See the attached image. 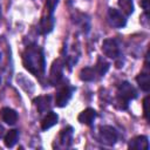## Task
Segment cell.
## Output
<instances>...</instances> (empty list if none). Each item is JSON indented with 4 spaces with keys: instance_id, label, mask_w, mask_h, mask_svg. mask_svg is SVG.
<instances>
[{
    "instance_id": "6da1fadb",
    "label": "cell",
    "mask_w": 150,
    "mask_h": 150,
    "mask_svg": "<svg viewBox=\"0 0 150 150\" xmlns=\"http://www.w3.org/2000/svg\"><path fill=\"white\" fill-rule=\"evenodd\" d=\"M22 64L32 75L42 80L46 71V57L43 49L35 43L28 45L22 52Z\"/></svg>"
},
{
    "instance_id": "7a4b0ae2",
    "label": "cell",
    "mask_w": 150,
    "mask_h": 150,
    "mask_svg": "<svg viewBox=\"0 0 150 150\" xmlns=\"http://www.w3.org/2000/svg\"><path fill=\"white\" fill-rule=\"evenodd\" d=\"M138 96L135 87L128 81H123L117 86L116 96L114 98V105L120 110H127L129 102Z\"/></svg>"
},
{
    "instance_id": "3957f363",
    "label": "cell",
    "mask_w": 150,
    "mask_h": 150,
    "mask_svg": "<svg viewBox=\"0 0 150 150\" xmlns=\"http://www.w3.org/2000/svg\"><path fill=\"white\" fill-rule=\"evenodd\" d=\"M57 87L59 89L55 94V105L59 108H63L70 101L73 93L76 90V88L68 83H60Z\"/></svg>"
},
{
    "instance_id": "277c9868",
    "label": "cell",
    "mask_w": 150,
    "mask_h": 150,
    "mask_svg": "<svg viewBox=\"0 0 150 150\" xmlns=\"http://www.w3.org/2000/svg\"><path fill=\"white\" fill-rule=\"evenodd\" d=\"M98 139L102 144L111 146L118 139V131L111 125H101L98 129Z\"/></svg>"
},
{
    "instance_id": "5b68a950",
    "label": "cell",
    "mask_w": 150,
    "mask_h": 150,
    "mask_svg": "<svg viewBox=\"0 0 150 150\" xmlns=\"http://www.w3.org/2000/svg\"><path fill=\"white\" fill-rule=\"evenodd\" d=\"M63 67H64V61L61 59H57L53 62L48 76V81L52 86H59L62 80H63Z\"/></svg>"
},
{
    "instance_id": "8992f818",
    "label": "cell",
    "mask_w": 150,
    "mask_h": 150,
    "mask_svg": "<svg viewBox=\"0 0 150 150\" xmlns=\"http://www.w3.org/2000/svg\"><path fill=\"white\" fill-rule=\"evenodd\" d=\"M102 52L107 57L112 59V60H118L120 56H121V49H120L118 42H117L116 39H112V38L103 40Z\"/></svg>"
},
{
    "instance_id": "52a82bcc",
    "label": "cell",
    "mask_w": 150,
    "mask_h": 150,
    "mask_svg": "<svg viewBox=\"0 0 150 150\" xmlns=\"http://www.w3.org/2000/svg\"><path fill=\"white\" fill-rule=\"evenodd\" d=\"M107 18H108L110 26H112L115 28H123L127 25V19H125L124 14L116 8H112V7L108 8Z\"/></svg>"
},
{
    "instance_id": "ba28073f",
    "label": "cell",
    "mask_w": 150,
    "mask_h": 150,
    "mask_svg": "<svg viewBox=\"0 0 150 150\" xmlns=\"http://www.w3.org/2000/svg\"><path fill=\"white\" fill-rule=\"evenodd\" d=\"M73 128L70 125L66 127L64 129H62L59 134V148H69L73 143Z\"/></svg>"
},
{
    "instance_id": "9c48e42d",
    "label": "cell",
    "mask_w": 150,
    "mask_h": 150,
    "mask_svg": "<svg viewBox=\"0 0 150 150\" xmlns=\"http://www.w3.org/2000/svg\"><path fill=\"white\" fill-rule=\"evenodd\" d=\"M54 26H55L54 16H41V20L38 27V33L41 35H47L54 29Z\"/></svg>"
},
{
    "instance_id": "30bf717a",
    "label": "cell",
    "mask_w": 150,
    "mask_h": 150,
    "mask_svg": "<svg viewBox=\"0 0 150 150\" xmlns=\"http://www.w3.org/2000/svg\"><path fill=\"white\" fill-rule=\"evenodd\" d=\"M33 103L36 107L39 114L47 112V110H49V108L52 105V96L50 95H40L33 100Z\"/></svg>"
},
{
    "instance_id": "8fae6325",
    "label": "cell",
    "mask_w": 150,
    "mask_h": 150,
    "mask_svg": "<svg viewBox=\"0 0 150 150\" xmlns=\"http://www.w3.org/2000/svg\"><path fill=\"white\" fill-rule=\"evenodd\" d=\"M128 148L131 150H149V141L146 136L139 135L131 138L128 143Z\"/></svg>"
},
{
    "instance_id": "7c38bea8",
    "label": "cell",
    "mask_w": 150,
    "mask_h": 150,
    "mask_svg": "<svg viewBox=\"0 0 150 150\" xmlns=\"http://www.w3.org/2000/svg\"><path fill=\"white\" fill-rule=\"evenodd\" d=\"M97 117V112L95 109L93 108H87L84 110H82L79 116H77V121L82 124H86V125H91L95 121V118Z\"/></svg>"
},
{
    "instance_id": "4fadbf2b",
    "label": "cell",
    "mask_w": 150,
    "mask_h": 150,
    "mask_svg": "<svg viewBox=\"0 0 150 150\" xmlns=\"http://www.w3.org/2000/svg\"><path fill=\"white\" fill-rule=\"evenodd\" d=\"M0 118H1L5 123H7V124H9V125H13V124L16 123L19 116H18V112H16L14 109H12V108H9V107H4V108L0 110Z\"/></svg>"
},
{
    "instance_id": "5bb4252c",
    "label": "cell",
    "mask_w": 150,
    "mask_h": 150,
    "mask_svg": "<svg viewBox=\"0 0 150 150\" xmlns=\"http://www.w3.org/2000/svg\"><path fill=\"white\" fill-rule=\"evenodd\" d=\"M57 121H59V115L56 112L49 110L48 112H46L45 117L41 121V129L43 131H46V130L50 129L52 127H54L57 123Z\"/></svg>"
},
{
    "instance_id": "9a60e30c",
    "label": "cell",
    "mask_w": 150,
    "mask_h": 150,
    "mask_svg": "<svg viewBox=\"0 0 150 150\" xmlns=\"http://www.w3.org/2000/svg\"><path fill=\"white\" fill-rule=\"evenodd\" d=\"M74 23L80 27V29L83 33H88L90 29V20L89 18L83 13H76L74 18Z\"/></svg>"
},
{
    "instance_id": "2e32d148",
    "label": "cell",
    "mask_w": 150,
    "mask_h": 150,
    "mask_svg": "<svg viewBox=\"0 0 150 150\" xmlns=\"http://www.w3.org/2000/svg\"><path fill=\"white\" fill-rule=\"evenodd\" d=\"M109 68H110V63L107 62V61H105L104 59H102L101 56L97 59V61H96V63H95V66H94V70H95V73H96V75H97V77L104 76V75L107 74V71L109 70Z\"/></svg>"
},
{
    "instance_id": "e0dca14e",
    "label": "cell",
    "mask_w": 150,
    "mask_h": 150,
    "mask_svg": "<svg viewBox=\"0 0 150 150\" xmlns=\"http://www.w3.org/2000/svg\"><path fill=\"white\" fill-rule=\"evenodd\" d=\"M136 82L139 86V88L143 91H149L150 89V77H149V71H142L136 76Z\"/></svg>"
},
{
    "instance_id": "ac0fdd59",
    "label": "cell",
    "mask_w": 150,
    "mask_h": 150,
    "mask_svg": "<svg viewBox=\"0 0 150 150\" xmlns=\"http://www.w3.org/2000/svg\"><path fill=\"white\" fill-rule=\"evenodd\" d=\"M18 139H19V130L16 129H12L7 131L4 136V143L7 148H13L16 144Z\"/></svg>"
},
{
    "instance_id": "d6986e66",
    "label": "cell",
    "mask_w": 150,
    "mask_h": 150,
    "mask_svg": "<svg viewBox=\"0 0 150 150\" xmlns=\"http://www.w3.org/2000/svg\"><path fill=\"white\" fill-rule=\"evenodd\" d=\"M80 79L84 82H93L97 79V75L94 70V67H84L80 71Z\"/></svg>"
},
{
    "instance_id": "ffe728a7",
    "label": "cell",
    "mask_w": 150,
    "mask_h": 150,
    "mask_svg": "<svg viewBox=\"0 0 150 150\" xmlns=\"http://www.w3.org/2000/svg\"><path fill=\"white\" fill-rule=\"evenodd\" d=\"M118 7L121 8L122 13L125 15V16H129L134 13V0H118Z\"/></svg>"
},
{
    "instance_id": "44dd1931",
    "label": "cell",
    "mask_w": 150,
    "mask_h": 150,
    "mask_svg": "<svg viewBox=\"0 0 150 150\" xmlns=\"http://www.w3.org/2000/svg\"><path fill=\"white\" fill-rule=\"evenodd\" d=\"M57 4H59V0H46L43 14L54 15V12H55V8H56Z\"/></svg>"
},
{
    "instance_id": "7402d4cb",
    "label": "cell",
    "mask_w": 150,
    "mask_h": 150,
    "mask_svg": "<svg viewBox=\"0 0 150 150\" xmlns=\"http://www.w3.org/2000/svg\"><path fill=\"white\" fill-rule=\"evenodd\" d=\"M148 101H149V96H145L143 100V114L146 121H149V116H148Z\"/></svg>"
},
{
    "instance_id": "603a6c76",
    "label": "cell",
    "mask_w": 150,
    "mask_h": 150,
    "mask_svg": "<svg viewBox=\"0 0 150 150\" xmlns=\"http://www.w3.org/2000/svg\"><path fill=\"white\" fill-rule=\"evenodd\" d=\"M149 2H150V0H141V6L144 9V14H148L149 13V8H150Z\"/></svg>"
},
{
    "instance_id": "cb8c5ba5",
    "label": "cell",
    "mask_w": 150,
    "mask_h": 150,
    "mask_svg": "<svg viewBox=\"0 0 150 150\" xmlns=\"http://www.w3.org/2000/svg\"><path fill=\"white\" fill-rule=\"evenodd\" d=\"M5 136V128L2 124H0V138H2Z\"/></svg>"
},
{
    "instance_id": "d4e9b609",
    "label": "cell",
    "mask_w": 150,
    "mask_h": 150,
    "mask_svg": "<svg viewBox=\"0 0 150 150\" xmlns=\"http://www.w3.org/2000/svg\"><path fill=\"white\" fill-rule=\"evenodd\" d=\"M0 19H1V4H0Z\"/></svg>"
},
{
    "instance_id": "484cf974",
    "label": "cell",
    "mask_w": 150,
    "mask_h": 150,
    "mask_svg": "<svg viewBox=\"0 0 150 150\" xmlns=\"http://www.w3.org/2000/svg\"><path fill=\"white\" fill-rule=\"evenodd\" d=\"M0 59H1V53H0Z\"/></svg>"
},
{
    "instance_id": "4316f807",
    "label": "cell",
    "mask_w": 150,
    "mask_h": 150,
    "mask_svg": "<svg viewBox=\"0 0 150 150\" xmlns=\"http://www.w3.org/2000/svg\"><path fill=\"white\" fill-rule=\"evenodd\" d=\"M0 83H1V79H0Z\"/></svg>"
}]
</instances>
